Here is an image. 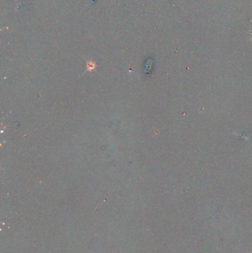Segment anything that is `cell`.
<instances>
[{"mask_svg": "<svg viewBox=\"0 0 252 253\" xmlns=\"http://www.w3.org/2000/svg\"><path fill=\"white\" fill-rule=\"evenodd\" d=\"M87 67H88L89 70H91L94 69V68H95V64L93 62H90V63H88V65H87Z\"/></svg>", "mask_w": 252, "mask_h": 253, "instance_id": "6da1fadb", "label": "cell"}]
</instances>
